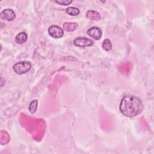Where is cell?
<instances>
[{
    "label": "cell",
    "mask_w": 154,
    "mask_h": 154,
    "mask_svg": "<svg viewBox=\"0 0 154 154\" xmlns=\"http://www.w3.org/2000/svg\"><path fill=\"white\" fill-rule=\"evenodd\" d=\"M37 106H38V100L37 99H34L32 100L29 105V111L30 112V113L32 114H34L37 109Z\"/></svg>",
    "instance_id": "12"
},
{
    "label": "cell",
    "mask_w": 154,
    "mask_h": 154,
    "mask_svg": "<svg viewBox=\"0 0 154 154\" xmlns=\"http://www.w3.org/2000/svg\"><path fill=\"white\" fill-rule=\"evenodd\" d=\"M87 34L92 38L96 40H99L102 37V31L101 29H100L99 28L96 26H93L88 29Z\"/></svg>",
    "instance_id": "6"
},
{
    "label": "cell",
    "mask_w": 154,
    "mask_h": 154,
    "mask_svg": "<svg viewBox=\"0 0 154 154\" xmlns=\"http://www.w3.org/2000/svg\"><path fill=\"white\" fill-rule=\"evenodd\" d=\"M86 17L93 20H99L101 18L100 14L94 10H88L86 12Z\"/></svg>",
    "instance_id": "7"
},
{
    "label": "cell",
    "mask_w": 154,
    "mask_h": 154,
    "mask_svg": "<svg viewBox=\"0 0 154 154\" xmlns=\"http://www.w3.org/2000/svg\"><path fill=\"white\" fill-rule=\"evenodd\" d=\"M66 13L70 16H77L80 13V10L78 8L75 7H69L65 10Z\"/></svg>",
    "instance_id": "10"
},
{
    "label": "cell",
    "mask_w": 154,
    "mask_h": 154,
    "mask_svg": "<svg viewBox=\"0 0 154 154\" xmlns=\"http://www.w3.org/2000/svg\"><path fill=\"white\" fill-rule=\"evenodd\" d=\"M73 1L72 0H55V2L61 5H68Z\"/></svg>",
    "instance_id": "13"
},
{
    "label": "cell",
    "mask_w": 154,
    "mask_h": 154,
    "mask_svg": "<svg viewBox=\"0 0 154 154\" xmlns=\"http://www.w3.org/2000/svg\"><path fill=\"white\" fill-rule=\"evenodd\" d=\"M119 109L123 116L134 117L141 112L143 104L138 97L132 95H126L122 99Z\"/></svg>",
    "instance_id": "1"
},
{
    "label": "cell",
    "mask_w": 154,
    "mask_h": 154,
    "mask_svg": "<svg viewBox=\"0 0 154 154\" xmlns=\"http://www.w3.org/2000/svg\"><path fill=\"white\" fill-rule=\"evenodd\" d=\"M78 25L76 22H64L63 25V29L67 32H72L77 29Z\"/></svg>",
    "instance_id": "8"
},
{
    "label": "cell",
    "mask_w": 154,
    "mask_h": 154,
    "mask_svg": "<svg viewBox=\"0 0 154 154\" xmlns=\"http://www.w3.org/2000/svg\"><path fill=\"white\" fill-rule=\"evenodd\" d=\"M0 17L1 19L4 20L11 22L16 18V14L13 10L7 8L1 11L0 14Z\"/></svg>",
    "instance_id": "5"
},
{
    "label": "cell",
    "mask_w": 154,
    "mask_h": 154,
    "mask_svg": "<svg viewBox=\"0 0 154 154\" xmlns=\"http://www.w3.org/2000/svg\"><path fill=\"white\" fill-rule=\"evenodd\" d=\"M102 48L106 51H109L112 49V45L109 39H105L102 44Z\"/></svg>",
    "instance_id": "11"
},
{
    "label": "cell",
    "mask_w": 154,
    "mask_h": 154,
    "mask_svg": "<svg viewBox=\"0 0 154 154\" xmlns=\"http://www.w3.org/2000/svg\"><path fill=\"white\" fill-rule=\"evenodd\" d=\"M31 64L29 61H20L13 66V71L18 75H23L30 70Z\"/></svg>",
    "instance_id": "2"
},
{
    "label": "cell",
    "mask_w": 154,
    "mask_h": 154,
    "mask_svg": "<svg viewBox=\"0 0 154 154\" xmlns=\"http://www.w3.org/2000/svg\"><path fill=\"white\" fill-rule=\"evenodd\" d=\"M94 42L91 39L86 37H77L73 40V44L77 47H88L93 45Z\"/></svg>",
    "instance_id": "4"
},
{
    "label": "cell",
    "mask_w": 154,
    "mask_h": 154,
    "mask_svg": "<svg viewBox=\"0 0 154 154\" xmlns=\"http://www.w3.org/2000/svg\"><path fill=\"white\" fill-rule=\"evenodd\" d=\"M49 35L54 38H60L64 35L63 29L57 25H51L48 28Z\"/></svg>",
    "instance_id": "3"
},
{
    "label": "cell",
    "mask_w": 154,
    "mask_h": 154,
    "mask_svg": "<svg viewBox=\"0 0 154 154\" xmlns=\"http://www.w3.org/2000/svg\"><path fill=\"white\" fill-rule=\"evenodd\" d=\"M27 34L24 32H20L18 33L15 37V42L17 44H23L27 40Z\"/></svg>",
    "instance_id": "9"
}]
</instances>
